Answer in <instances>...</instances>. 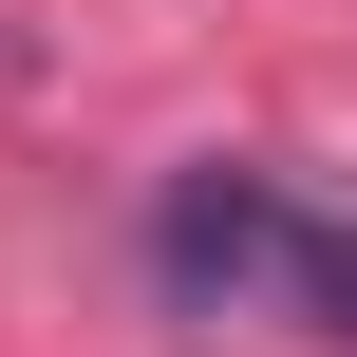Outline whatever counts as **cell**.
Returning <instances> with one entry per match:
<instances>
[{"label":"cell","instance_id":"obj_1","mask_svg":"<svg viewBox=\"0 0 357 357\" xmlns=\"http://www.w3.org/2000/svg\"><path fill=\"white\" fill-rule=\"evenodd\" d=\"M151 264H169V301H282V320L357 339V226L301 207L282 169H188L151 207Z\"/></svg>","mask_w":357,"mask_h":357}]
</instances>
